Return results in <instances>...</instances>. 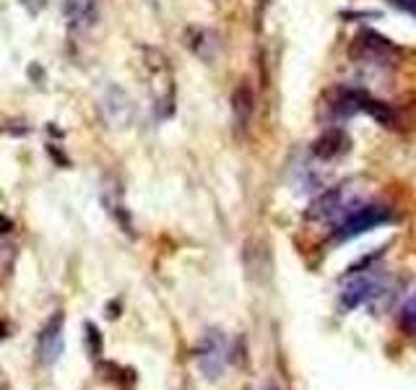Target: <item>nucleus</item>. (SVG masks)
Masks as SVG:
<instances>
[{"label": "nucleus", "instance_id": "obj_1", "mask_svg": "<svg viewBox=\"0 0 416 390\" xmlns=\"http://www.w3.org/2000/svg\"><path fill=\"white\" fill-rule=\"evenodd\" d=\"M390 219H393V211H390L387 205H380V203H367V205H359V208H351L349 214H344L341 224H336L333 240L346 242L351 237L372 232L377 226H385Z\"/></svg>", "mask_w": 416, "mask_h": 390}, {"label": "nucleus", "instance_id": "obj_2", "mask_svg": "<svg viewBox=\"0 0 416 390\" xmlns=\"http://www.w3.org/2000/svg\"><path fill=\"white\" fill-rule=\"evenodd\" d=\"M349 276H357V279H351V281L344 286V292H341V304L346 307V310H357L362 304L372 302L375 297L385 292L387 286V279L383 273H377V268H367V271H354L349 273Z\"/></svg>", "mask_w": 416, "mask_h": 390}, {"label": "nucleus", "instance_id": "obj_3", "mask_svg": "<svg viewBox=\"0 0 416 390\" xmlns=\"http://www.w3.org/2000/svg\"><path fill=\"white\" fill-rule=\"evenodd\" d=\"M195 359H198V367L206 377H218L229 361V343L224 338V333L208 331L195 349Z\"/></svg>", "mask_w": 416, "mask_h": 390}, {"label": "nucleus", "instance_id": "obj_4", "mask_svg": "<svg viewBox=\"0 0 416 390\" xmlns=\"http://www.w3.org/2000/svg\"><path fill=\"white\" fill-rule=\"evenodd\" d=\"M63 325H65V315L55 312L50 320H47V325L40 331L37 346H40V359L45 364H55L58 357L63 354Z\"/></svg>", "mask_w": 416, "mask_h": 390}, {"label": "nucleus", "instance_id": "obj_5", "mask_svg": "<svg viewBox=\"0 0 416 390\" xmlns=\"http://www.w3.org/2000/svg\"><path fill=\"white\" fill-rule=\"evenodd\" d=\"M63 13L73 29H91L99 19L97 0H63Z\"/></svg>", "mask_w": 416, "mask_h": 390}, {"label": "nucleus", "instance_id": "obj_6", "mask_svg": "<svg viewBox=\"0 0 416 390\" xmlns=\"http://www.w3.org/2000/svg\"><path fill=\"white\" fill-rule=\"evenodd\" d=\"M357 49L365 58L375 60V63H385L387 58H393L398 49L387 37L377 34V31H362L357 37Z\"/></svg>", "mask_w": 416, "mask_h": 390}, {"label": "nucleus", "instance_id": "obj_7", "mask_svg": "<svg viewBox=\"0 0 416 390\" xmlns=\"http://www.w3.org/2000/svg\"><path fill=\"white\" fill-rule=\"evenodd\" d=\"M102 112L112 125H122L130 117V99L128 94L118 86H107V91L102 94Z\"/></svg>", "mask_w": 416, "mask_h": 390}, {"label": "nucleus", "instance_id": "obj_8", "mask_svg": "<svg viewBox=\"0 0 416 390\" xmlns=\"http://www.w3.org/2000/svg\"><path fill=\"white\" fill-rule=\"evenodd\" d=\"M255 112V97H253V88L248 84H239L232 94V117H234V125L239 130H248L250 120Z\"/></svg>", "mask_w": 416, "mask_h": 390}, {"label": "nucleus", "instance_id": "obj_9", "mask_svg": "<svg viewBox=\"0 0 416 390\" xmlns=\"http://www.w3.org/2000/svg\"><path fill=\"white\" fill-rule=\"evenodd\" d=\"M344 193H346V187H330V190H326L323 195H317L315 201H312V205H310L307 216L310 219H326V216H333L338 214L341 208L338 205L344 203Z\"/></svg>", "mask_w": 416, "mask_h": 390}, {"label": "nucleus", "instance_id": "obj_10", "mask_svg": "<svg viewBox=\"0 0 416 390\" xmlns=\"http://www.w3.org/2000/svg\"><path fill=\"white\" fill-rule=\"evenodd\" d=\"M346 146H349V141L341 130H328V133H323V136L312 143V154H315L317 159H336L338 154L346 151Z\"/></svg>", "mask_w": 416, "mask_h": 390}, {"label": "nucleus", "instance_id": "obj_11", "mask_svg": "<svg viewBox=\"0 0 416 390\" xmlns=\"http://www.w3.org/2000/svg\"><path fill=\"white\" fill-rule=\"evenodd\" d=\"M367 115L372 117V120H377L380 125H385V127H393V123H396L393 109L387 107L385 102H377V99H369V104H367Z\"/></svg>", "mask_w": 416, "mask_h": 390}, {"label": "nucleus", "instance_id": "obj_12", "mask_svg": "<svg viewBox=\"0 0 416 390\" xmlns=\"http://www.w3.org/2000/svg\"><path fill=\"white\" fill-rule=\"evenodd\" d=\"M188 47L195 52V55H200V58H206V49H214V34H208V31L203 29H190L188 31Z\"/></svg>", "mask_w": 416, "mask_h": 390}, {"label": "nucleus", "instance_id": "obj_13", "mask_svg": "<svg viewBox=\"0 0 416 390\" xmlns=\"http://www.w3.org/2000/svg\"><path fill=\"white\" fill-rule=\"evenodd\" d=\"M86 343H89L91 357H99L102 354V333L94 322H86Z\"/></svg>", "mask_w": 416, "mask_h": 390}, {"label": "nucleus", "instance_id": "obj_14", "mask_svg": "<svg viewBox=\"0 0 416 390\" xmlns=\"http://www.w3.org/2000/svg\"><path fill=\"white\" fill-rule=\"evenodd\" d=\"M21 6L29 10L31 16H37L40 10H45L47 8V0H21Z\"/></svg>", "mask_w": 416, "mask_h": 390}, {"label": "nucleus", "instance_id": "obj_15", "mask_svg": "<svg viewBox=\"0 0 416 390\" xmlns=\"http://www.w3.org/2000/svg\"><path fill=\"white\" fill-rule=\"evenodd\" d=\"M393 6H398L401 10H406L411 16H416V0H390Z\"/></svg>", "mask_w": 416, "mask_h": 390}, {"label": "nucleus", "instance_id": "obj_16", "mask_svg": "<svg viewBox=\"0 0 416 390\" xmlns=\"http://www.w3.org/2000/svg\"><path fill=\"white\" fill-rule=\"evenodd\" d=\"M10 229H13V221H10L8 216H3V214H0V234L10 232Z\"/></svg>", "mask_w": 416, "mask_h": 390}, {"label": "nucleus", "instance_id": "obj_17", "mask_svg": "<svg viewBox=\"0 0 416 390\" xmlns=\"http://www.w3.org/2000/svg\"><path fill=\"white\" fill-rule=\"evenodd\" d=\"M0 338H3V333H0Z\"/></svg>", "mask_w": 416, "mask_h": 390}]
</instances>
